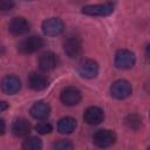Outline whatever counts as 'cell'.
<instances>
[{"label":"cell","instance_id":"cell-1","mask_svg":"<svg viewBox=\"0 0 150 150\" xmlns=\"http://www.w3.org/2000/svg\"><path fill=\"white\" fill-rule=\"evenodd\" d=\"M63 50L70 59H75L82 53V42L80 36L75 34H70L63 41Z\"/></svg>","mask_w":150,"mask_h":150},{"label":"cell","instance_id":"cell-18","mask_svg":"<svg viewBox=\"0 0 150 150\" xmlns=\"http://www.w3.org/2000/svg\"><path fill=\"white\" fill-rule=\"evenodd\" d=\"M42 149V142L40 138L32 136L25 139L22 143V150H41Z\"/></svg>","mask_w":150,"mask_h":150},{"label":"cell","instance_id":"cell-15","mask_svg":"<svg viewBox=\"0 0 150 150\" xmlns=\"http://www.w3.org/2000/svg\"><path fill=\"white\" fill-rule=\"evenodd\" d=\"M28 86L33 90H43L48 86V80L46 76H43L40 73H32L28 76Z\"/></svg>","mask_w":150,"mask_h":150},{"label":"cell","instance_id":"cell-19","mask_svg":"<svg viewBox=\"0 0 150 150\" xmlns=\"http://www.w3.org/2000/svg\"><path fill=\"white\" fill-rule=\"evenodd\" d=\"M125 125L131 130H138L142 125V120L138 115H129L125 118Z\"/></svg>","mask_w":150,"mask_h":150},{"label":"cell","instance_id":"cell-5","mask_svg":"<svg viewBox=\"0 0 150 150\" xmlns=\"http://www.w3.org/2000/svg\"><path fill=\"white\" fill-rule=\"evenodd\" d=\"M132 88L127 80H117L110 87V94L117 100H124L131 95Z\"/></svg>","mask_w":150,"mask_h":150},{"label":"cell","instance_id":"cell-9","mask_svg":"<svg viewBox=\"0 0 150 150\" xmlns=\"http://www.w3.org/2000/svg\"><path fill=\"white\" fill-rule=\"evenodd\" d=\"M0 87H1V90L5 94L13 95V94H16L20 90V88H21V81L15 75H6L1 80Z\"/></svg>","mask_w":150,"mask_h":150},{"label":"cell","instance_id":"cell-23","mask_svg":"<svg viewBox=\"0 0 150 150\" xmlns=\"http://www.w3.org/2000/svg\"><path fill=\"white\" fill-rule=\"evenodd\" d=\"M7 109H8V103L5 102V101H0V112L5 111Z\"/></svg>","mask_w":150,"mask_h":150},{"label":"cell","instance_id":"cell-22","mask_svg":"<svg viewBox=\"0 0 150 150\" xmlns=\"http://www.w3.org/2000/svg\"><path fill=\"white\" fill-rule=\"evenodd\" d=\"M14 6H15V4L13 1H11V0H1L0 1V11L1 12H8Z\"/></svg>","mask_w":150,"mask_h":150},{"label":"cell","instance_id":"cell-6","mask_svg":"<svg viewBox=\"0 0 150 150\" xmlns=\"http://www.w3.org/2000/svg\"><path fill=\"white\" fill-rule=\"evenodd\" d=\"M114 12V5L110 2L98 4V5H88L82 8V13L91 16H107Z\"/></svg>","mask_w":150,"mask_h":150},{"label":"cell","instance_id":"cell-10","mask_svg":"<svg viewBox=\"0 0 150 150\" xmlns=\"http://www.w3.org/2000/svg\"><path fill=\"white\" fill-rule=\"evenodd\" d=\"M57 64H59V57L53 52H45L39 57V67L43 71L53 70L57 67Z\"/></svg>","mask_w":150,"mask_h":150},{"label":"cell","instance_id":"cell-12","mask_svg":"<svg viewBox=\"0 0 150 150\" xmlns=\"http://www.w3.org/2000/svg\"><path fill=\"white\" fill-rule=\"evenodd\" d=\"M83 120L89 125H96L103 122L104 120V112L98 107H89L86 109L83 114Z\"/></svg>","mask_w":150,"mask_h":150},{"label":"cell","instance_id":"cell-21","mask_svg":"<svg viewBox=\"0 0 150 150\" xmlns=\"http://www.w3.org/2000/svg\"><path fill=\"white\" fill-rule=\"evenodd\" d=\"M35 129H36V131H38L39 134H41V135H46V134H49V132L52 131L53 127H52V124H50L49 122L42 121V122H39V123L36 124Z\"/></svg>","mask_w":150,"mask_h":150},{"label":"cell","instance_id":"cell-17","mask_svg":"<svg viewBox=\"0 0 150 150\" xmlns=\"http://www.w3.org/2000/svg\"><path fill=\"white\" fill-rule=\"evenodd\" d=\"M76 128V121L73 117H62L57 123V130L61 134H71Z\"/></svg>","mask_w":150,"mask_h":150},{"label":"cell","instance_id":"cell-3","mask_svg":"<svg viewBox=\"0 0 150 150\" xmlns=\"http://www.w3.org/2000/svg\"><path fill=\"white\" fill-rule=\"evenodd\" d=\"M116 141V135L112 130L108 129H100L94 132L93 142L98 148H108L111 146Z\"/></svg>","mask_w":150,"mask_h":150},{"label":"cell","instance_id":"cell-11","mask_svg":"<svg viewBox=\"0 0 150 150\" xmlns=\"http://www.w3.org/2000/svg\"><path fill=\"white\" fill-rule=\"evenodd\" d=\"M60 98L66 105H76L81 101V91L75 87H67L61 91Z\"/></svg>","mask_w":150,"mask_h":150},{"label":"cell","instance_id":"cell-14","mask_svg":"<svg viewBox=\"0 0 150 150\" xmlns=\"http://www.w3.org/2000/svg\"><path fill=\"white\" fill-rule=\"evenodd\" d=\"M30 123L26 118H16L12 124V132L16 137H26L30 132Z\"/></svg>","mask_w":150,"mask_h":150},{"label":"cell","instance_id":"cell-8","mask_svg":"<svg viewBox=\"0 0 150 150\" xmlns=\"http://www.w3.org/2000/svg\"><path fill=\"white\" fill-rule=\"evenodd\" d=\"M79 73L84 79H94L98 74V64L91 59H86L80 62Z\"/></svg>","mask_w":150,"mask_h":150},{"label":"cell","instance_id":"cell-2","mask_svg":"<svg viewBox=\"0 0 150 150\" xmlns=\"http://www.w3.org/2000/svg\"><path fill=\"white\" fill-rule=\"evenodd\" d=\"M43 39L36 35H32L28 36L26 39H23L19 46H18V50L21 54H32L38 52L39 49H41L43 47Z\"/></svg>","mask_w":150,"mask_h":150},{"label":"cell","instance_id":"cell-20","mask_svg":"<svg viewBox=\"0 0 150 150\" xmlns=\"http://www.w3.org/2000/svg\"><path fill=\"white\" fill-rule=\"evenodd\" d=\"M53 150H74V145L68 139H60L53 144Z\"/></svg>","mask_w":150,"mask_h":150},{"label":"cell","instance_id":"cell-13","mask_svg":"<svg viewBox=\"0 0 150 150\" xmlns=\"http://www.w3.org/2000/svg\"><path fill=\"white\" fill-rule=\"evenodd\" d=\"M8 29L11 32V34H13V35H16V36L18 35H23V34L28 33L29 23L25 18L16 16V18H13L12 21L9 22Z\"/></svg>","mask_w":150,"mask_h":150},{"label":"cell","instance_id":"cell-4","mask_svg":"<svg viewBox=\"0 0 150 150\" xmlns=\"http://www.w3.org/2000/svg\"><path fill=\"white\" fill-rule=\"evenodd\" d=\"M136 62L135 54L129 49H120L115 54V66L118 69H129Z\"/></svg>","mask_w":150,"mask_h":150},{"label":"cell","instance_id":"cell-16","mask_svg":"<svg viewBox=\"0 0 150 150\" xmlns=\"http://www.w3.org/2000/svg\"><path fill=\"white\" fill-rule=\"evenodd\" d=\"M50 114V108L46 102H36L30 108V115L35 120L43 121L46 120Z\"/></svg>","mask_w":150,"mask_h":150},{"label":"cell","instance_id":"cell-7","mask_svg":"<svg viewBox=\"0 0 150 150\" xmlns=\"http://www.w3.org/2000/svg\"><path fill=\"white\" fill-rule=\"evenodd\" d=\"M64 29L63 22L57 18H49L42 22V32L48 36H56Z\"/></svg>","mask_w":150,"mask_h":150},{"label":"cell","instance_id":"cell-24","mask_svg":"<svg viewBox=\"0 0 150 150\" xmlns=\"http://www.w3.org/2000/svg\"><path fill=\"white\" fill-rule=\"evenodd\" d=\"M5 131H6V124H5L4 120L0 118V135L5 134Z\"/></svg>","mask_w":150,"mask_h":150}]
</instances>
